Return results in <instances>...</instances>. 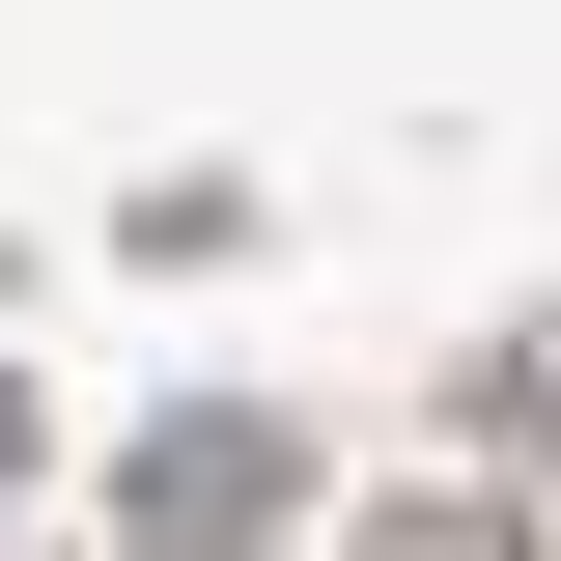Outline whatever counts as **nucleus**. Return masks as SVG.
Masks as SVG:
<instances>
[{
  "label": "nucleus",
  "instance_id": "1",
  "mask_svg": "<svg viewBox=\"0 0 561 561\" xmlns=\"http://www.w3.org/2000/svg\"><path fill=\"white\" fill-rule=\"evenodd\" d=\"M280 534V421H169V478H140V561H253Z\"/></svg>",
  "mask_w": 561,
  "mask_h": 561
},
{
  "label": "nucleus",
  "instance_id": "2",
  "mask_svg": "<svg viewBox=\"0 0 561 561\" xmlns=\"http://www.w3.org/2000/svg\"><path fill=\"white\" fill-rule=\"evenodd\" d=\"M505 449H534V478H561V309H534V337H505Z\"/></svg>",
  "mask_w": 561,
  "mask_h": 561
},
{
  "label": "nucleus",
  "instance_id": "3",
  "mask_svg": "<svg viewBox=\"0 0 561 561\" xmlns=\"http://www.w3.org/2000/svg\"><path fill=\"white\" fill-rule=\"evenodd\" d=\"M365 561H505V534H478V505H393V534H365Z\"/></svg>",
  "mask_w": 561,
  "mask_h": 561
},
{
  "label": "nucleus",
  "instance_id": "4",
  "mask_svg": "<svg viewBox=\"0 0 561 561\" xmlns=\"http://www.w3.org/2000/svg\"><path fill=\"white\" fill-rule=\"evenodd\" d=\"M0 478H28V393H0Z\"/></svg>",
  "mask_w": 561,
  "mask_h": 561
}]
</instances>
